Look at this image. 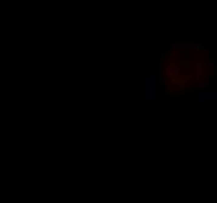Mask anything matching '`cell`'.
Instances as JSON below:
<instances>
[{
    "label": "cell",
    "mask_w": 217,
    "mask_h": 203,
    "mask_svg": "<svg viewBox=\"0 0 217 203\" xmlns=\"http://www.w3.org/2000/svg\"><path fill=\"white\" fill-rule=\"evenodd\" d=\"M145 94L147 100H156L158 97V77L156 75H147L145 78Z\"/></svg>",
    "instance_id": "1"
},
{
    "label": "cell",
    "mask_w": 217,
    "mask_h": 203,
    "mask_svg": "<svg viewBox=\"0 0 217 203\" xmlns=\"http://www.w3.org/2000/svg\"><path fill=\"white\" fill-rule=\"evenodd\" d=\"M195 99L198 102H217V91H211V89L197 91Z\"/></svg>",
    "instance_id": "2"
},
{
    "label": "cell",
    "mask_w": 217,
    "mask_h": 203,
    "mask_svg": "<svg viewBox=\"0 0 217 203\" xmlns=\"http://www.w3.org/2000/svg\"><path fill=\"white\" fill-rule=\"evenodd\" d=\"M173 50H186V52H194V50H202L205 49V46L202 42H194V44H189V42H181V44H172Z\"/></svg>",
    "instance_id": "3"
},
{
    "label": "cell",
    "mask_w": 217,
    "mask_h": 203,
    "mask_svg": "<svg viewBox=\"0 0 217 203\" xmlns=\"http://www.w3.org/2000/svg\"><path fill=\"white\" fill-rule=\"evenodd\" d=\"M181 73V69L178 67V66H169V67H166V72H164V75L166 77H169L170 80H173L175 81V78Z\"/></svg>",
    "instance_id": "4"
},
{
    "label": "cell",
    "mask_w": 217,
    "mask_h": 203,
    "mask_svg": "<svg viewBox=\"0 0 217 203\" xmlns=\"http://www.w3.org/2000/svg\"><path fill=\"white\" fill-rule=\"evenodd\" d=\"M197 88H198V91L208 89V84H206V78H203V77H198V78H197Z\"/></svg>",
    "instance_id": "5"
}]
</instances>
